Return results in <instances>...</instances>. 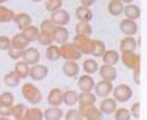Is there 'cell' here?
<instances>
[{
    "mask_svg": "<svg viewBox=\"0 0 147 120\" xmlns=\"http://www.w3.org/2000/svg\"><path fill=\"white\" fill-rule=\"evenodd\" d=\"M21 93L27 102L33 104V105L38 104L43 98V94H42V92H40V90L34 84H32V82H26V84H24V86H22V88H21Z\"/></svg>",
    "mask_w": 147,
    "mask_h": 120,
    "instance_id": "6da1fadb",
    "label": "cell"
},
{
    "mask_svg": "<svg viewBox=\"0 0 147 120\" xmlns=\"http://www.w3.org/2000/svg\"><path fill=\"white\" fill-rule=\"evenodd\" d=\"M74 44L80 50L82 54L91 55L92 49H93V39L90 38V36L85 34H76L74 38Z\"/></svg>",
    "mask_w": 147,
    "mask_h": 120,
    "instance_id": "7a4b0ae2",
    "label": "cell"
},
{
    "mask_svg": "<svg viewBox=\"0 0 147 120\" xmlns=\"http://www.w3.org/2000/svg\"><path fill=\"white\" fill-rule=\"evenodd\" d=\"M60 58L65 59V60H74V61H77L79 59H81L82 53L79 49L75 47L74 43H64L60 44Z\"/></svg>",
    "mask_w": 147,
    "mask_h": 120,
    "instance_id": "3957f363",
    "label": "cell"
},
{
    "mask_svg": "<svg viewBox=\"0 0 147 120\" xmlns=\"http://www.w3.org/2000/svg\"><path fill=\"white\" fill-rule=\"evenodd\" d=\"M113 98L117 100V102L120 103H125L127 100L131 99L132 97V88L126 84H120L117 87L113 88Z\"/></svg>",
    "mask_w": 147,
    "mask_h": 120,
    "instance_id": "277c9868",
    "label": "cell"
},
{
    "mask_svg": "<svg viewBox=\"0 0 147 120\" xmlns=\"http://www.w3.org/2000/svg\"><path fill=\"white\" fill-rule=\"evenodd\" d=\"M120 60L126 69L134 70V69L141 66V54L135 52H121Z\"/></svg>",
    "mask_w": 147,
    "mask_h": 120,
    "instance_id": "5b68a950",
    "label": "cell"
},
{
    "mask_svg": "<svg viewBox=\"0 0 147 120\" xmlns=\"http://www.w3.org/2000/svg\"><path fill=\"white\" fill-rule=\"evenodd\" d=\"M21 59L24 60L25 63L28 64L30 66L36 65V64H38L39 60H40V53L37 48L27 47L24 52H22V58Z\"/></svg>",
    "mask_w": 147,
    "mask_h": 120,
    "instance_id": "8992f818",
    "label": "cell"
},
{
    "mask_svg": "<svg viewBox=\"0 0 147 120\" xmlns=\"http://www.w3.org/2000/svg\"><path fill=\"white\" fill-rule=\"evenodd\" d=\"M49 73V69L43 64H36L30 67V77L33 81H43Z\"/></svg>",
    "mask_w": 147,
    "mask_h": 120,
    "instance_id": "52a82bcc",
    "label": "cell"
},
{
    "mask_svg": "<svg viewBox=\"0 0 147 120\" xmlns=\"http://www.w3.org/2000/svg\"><path fill=\"white\" fill-rule=\"evenodd\" d=\"M113 84L110 81H105V80H102L97 82L94 85V94L97 97H100V98H105L108 97L110 93L113 92Z\"/></svg>",
    "mask_w": 147,
    "mask_h": 120,
    "instance_id": "ba28073f",
    "label": "cell"
},
{
    "mask_svg": "<svg viewBox=\"0 0 147 120\" xmlns=\"http://www.w3.org/2000/svg\"><path fill=\"white\" fill-rule=\"evenodd\" d=\"M50 20L54 22L55 26H66L70 22V13L66 10L59 9V10H55L52 12Z\"/></svg>",
    "mask_w": 147,
    "mask_h": 120,
    "instance_id": "9c48e42d",
    "label": "cell"
},
{
    "mask_svg": "<svg viewBox=\"0 0 147 120\" xmlns=\"http://www.w3.org/2000/svg\"><path fill=\"white\" fill-rule=\"evenodd\" d=\"M119 28H120L121 33H124L125 36L134 37L137 33V31H139V26H137L135 20L125 18V20H121L120 25H119Z\"/></svg>",
    "mask_w": 147,
    "mask_h": 120,
    "instance_id": "30bf717a",
    "label": "cell"
},
{
    "mask_svg": "<svg viewBox=\"0 0 147 120\" xmlns=\"http://www.w3.org/2000/svg\"><path fill=\"white\" fill-rule=\"evenodd\" d=\"M80 113L82 114V117L86 120H102L103 119V114L99 110V108H96L94 105L91 107H85V108H80Z\"/></svg>",
    "mask_w": 147,
    "mask_h": 120,
    "instance_id": "8fae6325",
    "label": "cell"
},
{
    "mask_svg": "<svg viewBox=\"0 0 147 120\" xmlns=\"http://www.w3.org/2000/svg\"><path fill=\"white\" fill-rule=\"evenodd\" d=\"M96 100H97V96L92 91H81V93L79 94V102L77 103H79L80 108H85L94 105Z\"/></svg>",
    "mask_w": 147,
    "mask_h": 120,
    "instance_id": "7c38bea8",
    "label": "cell"
},
{
    "mask_svg": "<svg viewBox=\"0 0 147 120\" xmlns=\"http://www.w3.org/2000/svg\"><path fill=\"white\" fill-rule=\"evenodd\" d=\"M80 66L77 61H74V60H66L63 65V72L64 75L69 78H75L77 77V75L80 73Z\"/></svg>",
    "mask_w": 147,
    "mask_h": 120,
    "instance_id": "4fadbf2b",
    "label": "cell"
},
{
    "mask_svg": "<svg viewBox=\"0 0 147 120\" xmlns=\"http://www.w3.org/2000/svg\"><path fill=\"white\" fill-rule=\"evenodd\" d=\"M98 72H99V76L102 80L110 81V82H113L115 80L117 75H118L117 69L113 65H107V64H103L100 67H98Z\"/></svg>",
    "mask_w": 147,
    "mask_h": 120,
    "instance_id": "5bb4252c",
    "label": "cell"
},
{
    "mask_svg": "<svg viewBox=\"0 0 147 120\" xmlns=\"http://www.w3.org/2000/svg\"><path fill=\"white\" fill-rule=\"evenodd\" d=\"M63 98H64V91L60 88H52L48 93V104L50 107H60L63 104Z\"/></svg>",
    "mask_w": 147,
    "mask_h": 120,
    "instance_id": "9a60e30c",
    "label": "cell"
},
{
    "mask_svg": "<svg viewBox=\"0 0 147 120\" xmlns=\"http://www.w3.org/2000/svg\"><path fill=\"white\" fill-rule=\"evenodd\" d=\"M117 103L118 102L114 98H108V97H105L102 102H100L99 110L102 112V114H107V115L113 114L118 108Z\"/></svg>",
    "mask_w": 147,
    "mask_h": 120,
    "instance_id": "2e32d148",
    "label": "cell"
},
{
    "mask_svg": "<svg viewBox=\"0 0 147 120\" xmlns=\"http://www.w3.org/2000/svg\"><path fill=\"white\" fill-rule=\"evenodd\" d=\"M13 22L16 24V26L18 27V30H25L26 27H28L32 25V17L26 12H20V13H15V17H13Z\"/></svg>",
    "mask_w": 147,
    "mask_h": 120,
    "instance_id": "e0dca14e",
    "label": "cell"
},
{
    "mask_svg": "<svg viewBox=\"0 0 147 120\" xmlns=\"http://www.w3.org/2000/svg\"><path fill=\"white\" fill-rule=\"evenodd\" d=\"M53 38L54 42L58 44H64L69 39V31L65 28V26H55L53 31Z\"/></svg>",
    "mask_w": 147,
    "mask_h": 120,
    "instance_id": "ac0fdd59",
    "label": "cell"
},
{
    "mask_svg": "<svg viewBox=\"0 0 147 120\" xmlns=\"http://www.w3.org/2000/svg\"><path fill=\"white\" fill-rule=\"evenodd\" d=\"M94 85H96V82L93 80V77L88 75V73L82 75L79 78V81H77V86H79L80 91H93Z\"/></svg>",
    "mask_w": 147,
    "mask_h": 120,
    "instance_id": "d6986e66",
    "label": "cell"
},
{
    "mask_svg": "<svg viewBox=\"0 0 147 120\" xmlns=\"http://www.w3.org/2000/svg\"><path fill=\"white\" fill-rule=\"evenodd\" d=\"M100 58H102L104 64L114 66L115 64H118L119 60H120V54H119L117 50H114V49H108V50H105L104 54Z\"/></svg>",
    "mask_w": 147,
    "mask_h": 120,
    "instance_id": "ffe728a7",
    "label": "cell"
},
{
    "mask_svg": "<svg viewBox=\"0 0 147 120\" xmlns=\"http://www.w3.org/2000/svg\"><path fill=\"white\" fill-rule=\"evenodd\" d=\"M28 44H30V42H28V39L25 37V34L22 33H17V34H15L11 38V47H13V48H17V49H20V50H25L27 47H28Z\"/></svg>",
    "mask_w": 147,
    "mask_h": 120,
    "instance_id": "44dd1931",
    "label": "cell"
},
{
    "mask_svg": "<svg viewBox=\"0 0 147 120\" xmlns=\"http://www.w3.org/2000/svg\"><path fill=\"white\" fill-rule=\"evenodd\" d=\"M137 42L131 36H125L120 40V52H135Z\"/></svg>",
    "mask_w": 147,
    "mask_h": 120,
    "instance_id": "7402d4cb",
    "label": "cell"
},
{
    "mask_svg": "<svg viewBox=\"0 0 147 120\" xmlns=\"http://www.w3.org/2000/svg\"><path fill=\"white\" fill-rule=\"evenodd\" d=\"M123 13H125L126 18L137 20V18L141 16V9H140V6L135 5V4H126V6H124Z\"/></svg>",
    "mask_w": 147,
    "mask_h": 120,
    "instance_id": "603a6c76",
    "label": "cell"
},
{
    "mask_svg": "<svg viewBox=\"0 0 147 120\" xmlns=\"http://www.w3.org/2000/svg\"><path fill=\"white\" fill-rule=\"evenodd\" d=\"M76 17L79 21L82 22H91V20L93 18V12L90 7L86 6H79L76 9Z\"/></svg>",
    "mask_w": 147,
    "mask_h": 120,
    "instance_id": "cb8c5ba5",
    "label": "cell"
},
{
    "mask_svg": "<svg viewBox=\"0 0 147 120\" xmlns=\"http://www.w3.org/2000/svg\"><path fill=\"white\" fill-rule=\"evenodd\" d=\"M30 65L27 63H25L24 60H17V63L15 64V69L13 71L17 73V76L21 78H27L30 75Z\"/></svg>",
    "mask_w": 147,
    "mask_h": 120,
    "instance_id": "d4e9b609",
    "label": "cell"
},
{
    "mask_svg": "<svg viewBox=\"0 0 147 120\" xmlns=\"http://www.w3.org/2000/svg\"><path fill=\"white\" fill-rule=\"evenodd\" d=\"M64 115V112L59 107H50L43 112V119L45 120H60Z\"/></svg>",
    "mask_w": 147,
    "mask_h": 120,
    "instance_id": "484cf974",
    "label": "cell"
},
{
    "mask_svg": "<svg viewBox=\"0 0 147 120\" xmlns=\"http://www.w3.org/2000/svg\"><path fill=\"white\" fill-rule=\"evenodd\" d=\"M124 11V3L121 0H110L108 4V12L112 16H120Z\"/></svg>",
    "mask_w": 147,
    "mask_h": 120,
    "instance_id": "4316f807",
    "label": "cell"
},
{
    "mask_svg": "<svg viewBox=\"0 0 147 120\" xmlns=\"http://www.w3.org/2000/svg\"><path fill=\"white\" fill-rule=\"evenodd\" d=\"M4 82H5V85L9 87V88H15L20 85L21 82V78L17 76V73L15 71H9L7 73H5V76H4Z\"/></svg>",
    "mask_w": 147,
    "mask_h": 120,
    "instance_id": "83f0119b",
    "label": "cell"
},
{
    "mask_svg": "<svg viewBox=\"0 0 147 120\" xmlns=\"http://www.w3.org/2000/svg\"><path fill=\"white\" fill-rule=\"evenodd\" d=\"M79 102V94L76 91L74 90H67L64 92V98H63V103H65L67 107H74Z\"/></svg>",
    "mask_w": 147,
    "mask_h": 120,
    "instance_id": "f1b7e54d",
    "label": "cell"
},
{
    "mask_svg": "<svg viewBox=\"0 0 147 120\" xmlns=\"http://www.w3.org/2000/svg\"><path fill=\"white\" fill-rule=\"evenodd\" d=\"M45 55H47V59L50 61H57V60L60 59V48L57 44H50L45 49Z\"/></svg>",
    "mask_w": 147,
    "mask_h": 120,
    "instance_id": "f546056e",
    "label": "cell"
},
{
    "mask_svg": "<svg viewBox=\"0 0 147 120\" xmlns=\"http://www.w3.org/2000/svg\"><path fill=\"white\" fill-rule=\"evenodd\" d=\"M15 17V12L11 9H9L4 5H0V24H6L11 22Z\"/></svg>",
    "mask_w": 147,
    "mask_h": 120,
    "instance_id": "4dcf8cb0",
    "label": "cell"
},
{
    "mask_svg": "<svg viewBox=\"0 0 147 120\" xmlns=\"http://www.w3.org/2000/svg\"><path fill=\"white\" fill-rule=\"evenodd\" d=\"M27 107L22 103H17L12 105V112H11V117L15 118V120H24L25 119V114H26Z\"/></svg>",
    "mask_w": 147,
    "mask_h": 120,
    "instance_id": "1f68e13d",
    "label": "cell"
},
{
    "mask_svg": "<svg viewBox=\"0 0 147 120\" xmlns=\"http://www.w3.org/2000/svg\"><path fill=\"white\" fill-rule=\"evenodd\" d=\"M107 50L105 44L103 40L100 39H93V49H92V54L94 58H100L104 54V52Z\"/></svg>",
    "mask_w": 147,
    "mask_h": 120,
    "instance_id": "d6a6232c",
    "label": "cell"
},
{
    "mask_svg": "<svg viewBox=\"0 0 147 120\" xmlns=\"http://www.w3.org/2000/svg\"><path fill=\"white\" fill-rule=\"evenodd\" d=\"M22 33L25 34V37L27 39H28V42L32 43V42H34V40H37V37L39 34V30H38V27L31 25L28 27H26L25 30H22Z\"/></svg>",
    "mask_w": 147,
    "mask_h": 120,
    "instance_id": "836d02e7",
    "label": "cell"
},
{
    "mask_svg": "<svg viewBox=\"0 0 147 120\" xmlns=\"http://www.w3.org/2000/svg\"><path fill=\"white\" fill-rule=\"evenodd\" d=\"M24 120H43V112L39 108H27Z\"/></svg>",
    "mask_w": 147,
    "mask_h": 120,
    "instance_id": "e575fe53",
    "label": "cell"
},
{
    "mask_svg": "<svg viewBox=\"0 0 147 120\" xmlns=\"http://www.w3.org/2000/svg\"><path fill=\"white\" fill-rule=\"evenodd\" d=\"M82 67H84V71L86 73H88V75H92V73H94V72H97L98 71V63H97V60H94V59H87L84 61V65H82Z\"/></svg>",
    "mask_w": 147,
    "mask_h": 120,
    "instance_id": "d590c367",
    "label": "cell"
},
{
    "mask_svg": "<svg viewBox=\"0 0 147 120\" xmlns=\"http://www.w3.org/2000/svg\"><path fill=\"white\" fill-rule=\"evenodd\" d=\"M37 40H38V43L40 45H45V47H48V45L53 44V42H54L53 33H47V32L39 31V34H38V37H37Z\"/></svg>",
    "mask_w": 147,
    "mask_h": 120,
    "instance_id": "8d00e7d4",
    "label": "cell"
},
{
    "mask_svg": "<svg viewBox=\"0 0 147 120\" xmlns=\"http://www.w3.org/2000/svg\"><path fill=\"white\" fill-rule=\"evenodd\" d=\"M92 33V26L90 22H82L79 21L76 25V34H85V36H91Z\"/></svg>",
    "mask_w": 147,
    "mask_h": 120,
    "instance_id": "74e56055",
    "label": "cell"
},
{
    "mask_svg": "<svg viewBox=\"0 0 147 120\" xmlns=\"http://www.w3.org/2000/svg\"><path fill=\"white\" fill-rule=\"evenodd\" d=\"M114 114H115V120H131L130 110L126 108H117Z\"/></svg>",
    "mask_w": 147,
    "mask_h": 120,
    "instance_id": "f35d334b",
    "label": "cell"
},
{
    "mask_svg": "<svg viewBox=\"0 0 147 120\" xmlns=\"http://www.w3.org/2000/svg\"><path fill=\"white\" fill-rule=\"evenodd\" d=\"M63 6V0H45V9L49 12L59 10Z\"/></svg>",
    "mask_w": 147,
    "mask_h": 120,
    "instance_id": "ab89813d",
    "label": "cell"
},
{
    "mask_svg": "<svg viewBox=\"0 0 147 120\" xmlns=\"http://www.w3.org/2000/svg\"><path fill=\"white\" fill-rule=\"evenodd\" d=\"M13 102H15V98H13V94L11 92H3L0 94V104L4 105H13Z\"/></svg>",
    "mask_w": 147,
    "mask_h": 120,
    "instance_id": "60d3db41",
    "label": "cell"
},
{
    "mask_svg": "<svg viewBox=\"0 0 147 120\" xmlns=\"http://www.w3.org/2000/svg\"><path fill=\"white\" fill-rule=\"evenodd\" d=\"M54 28H55L54 22L49 18V20H44V21H42V24H40V27H39V31L47 32V33H53Z\"/></svg>",
    "mask_w": 147,
    "mask_h": 120,
    "instance_id": "b9f144b4",
    "label": "cell"
},
{
    "mask_svg": "<svg viewBox=\"0 0 147 120\" xmlns=\"http://www.w3.org/2000/svg\"><path fill=\"white\" fill-rule=\"evenodd\" d=\"M65 120H85L80 110L76 109H69L67 113L65 114Z\"/></svg>",
    "mask_w": 147,
    "mask_h": 120,
    "instance_id": "7bdbcfd3",
    "label": "cell"
},
{
    "mask_svg": "<svg viewBox=\"0 0 147 120\" xmlns=\"http://www.w3.org/2000/svg\"><path fill=\"white\" fill-rule=\"evenodd\" d=\"M22 52H24V50L10 47L7 49V55H9V58L12 59V60H20L22 58Z\"/></svg>",
    "mask_w": 147,
    "mask_h": 120,
    "instance_id": "ee69618b",
    "label": "cell"
},
{
    "mask_svg": "<svg viewBox=\"0 0 147 120\" xmlns=\"http://www.w3.org/2000/svg\"><path fill=\"white\" fill-rule=\"evenodd\" d=\"M130 114H131V117H134L135 119H140V117H141V103L140 102H135L131 105Z\"/></svg>",
    "mask_w": 147,
    "mask_h": 120,
    "instance_id": "f6af8a7d",
    "label": "cell"
},
{
    "mask_svg": "<svg viewBox=\"0 0 147 120\" xmlns=\"http://www.w3.org/2000/svg\"><path fill=\"white\" fill-rule=\"evenodd\" d=\"M11 47V38L7 36H0V50H7Z\"/></svg>",
    "mask_w": 147,
    "mask_h": 120,
    "instance_id": "bcb514c9",
    "label": "cell"
},
{
    "mask_svg": "<svg viewBox=\"0 0 147 120\" xmlns=\"http://www.w3.org/2000/svg\"><path fill=\"white\" fill-rule=\"evenodd\" d=\"M12 105H4L0 104V117H11Z\"/></svg>",
    "mask_w": 147,
    "mask_h": 120,
    "instance_id": "7dc6e473",
    "label": "cell"
},
{
    "mask_svg": "<svg viewBox=\"0 0 147 120\" xmlns=\"http://www.w3.org/2000/svg\"><path fill=\"white\" fill-rule=\"evenodd\" d=\"M132 71H134V73H132V78H134L135 84L136 85H140L141 84V66L134 69Z\"/></svg>",
    "mask_w": 147,
    "mask_h": 120,
    "instance_id": "c3c4849f",
    "label": "cell"
},
{
    "mask_svg": "<svg viewBox=\"0 0 147 120\" xmlns=\"http://www.w3.org/2000/svg\"><path fill=\"white\" fill-rule=\"evenodd\" d=\"M80 1H81V5L82 6L90 7V6H92L96 3V0H80Z\"/></svg>",
    "mask_w": 147,
    "mask_h": 120,
    "instance_id": "681fc988",
    "label": "cell"
},
{
    "mask_svg": "<svg viewBox=\"0 0 147 120\" xmlns=\"http://www.w3.org/2000/svg\"><path fill=\"white\" fill-rule=\"evenodd\" d=\"M121 1H123L124 4H132V1H134V0H121Z\"/></svg>",
    "mask_w": 147,
    "mask_h": 120,
    "instance_id": "f907efd6",
    "label": "cell"
},
{
    "mask_svg": "<svg viewBox=\"0 0 147 120\" xmlns=\"http://www.w3.org/2000/svg\"><path fill=\"white\" fill-rule=\"evenodd\" d=\"M0 120H10L7 117H0Z\"/></svg>",
    "mask_w": 147,
    "mask_h": 120,
    "instance_id": "816d5d0a",
    "label": "cell"
},
{
    "mask_svg": "<svg viewBox=\"0 0 147 120\" xmlns=\"http://www.w3.org/2000/svg\"><path fill=\"white\" fill-rule=\"evenodd\" d=\"M6 1H9V0H0V5H3V4L6 3Z\"/></svg>",
    "mask_w": 147,
    "mask_h": 120,
    "instance_id": "f5cc1de1",
    "label": "cell"
},
{
    "mask_svg": "<svg viewBox=\"0 0 147 120\" xmlns=\"http://www.w3.org/2000/svg\"><path fill=\"white\" fill-rule=\"evenodd\" d=\"M32 1H33V3H40L42 0H32Z\"/></svg>",
    "mask_w": 147,
    "mask_h": 120,
    "instance_id": "db71d44e",
    "label": "cell"
}]
</instances>
